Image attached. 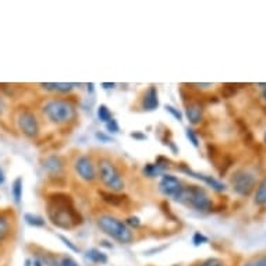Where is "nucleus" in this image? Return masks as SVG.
Instances as JSON below:
<instances>
[{
  "label": "nucleus",
  "instance_id": "f257e3e1",
  "mask_svg": "<svg viewBox=\"0 0 266 266\" xmlns=\"http://www.w3.org/2000/svg\"><path fill=\"white\" fill-rule=\"evenodd\" d=\"M42 113L52 124L62 126L76 117V107L67 99H50L43 103Z\"/></svg>",
  "mask_w": 266,
  "mask_h": 266
},
{
  "label": "nucleus",
  "instance_id": "f03ea898",
  "mask_svg": "<svg viewBox=\"0 0 266 266\" xmlns=\"http://www.w3.org/2000/svg\"><path fill=\"white\" fill-rule=\"evenodd\" d=\"M96 224L100 231H103L106 236H109L121 244H130L134 240L131 229L127 226L126 222L120 220L117 217L110 216V215H102L96 219Z\"/></svg>",
  "mask_w": 266,
  "mask_h": 266
},
{
  "label": "nucleus",
  "instance_id": "7ed1b4c3",
  "mask_svg": "<svg viewBox=\"0 0 266 266\" xmlns=\"http://www.w3.org/2000/svg\"><path fill=\"white\" fill-rule=\"evenodd\" d=\"M175 201L188 206L191 209L198 210V212H209L213 206L208 192L199 185L182 187L180 194L175 198Z\"/></svg>",
  "mask_w": 266,
  "mask_h": 266
},
{
  "label": "nucleus",
  "instance_id": "20e7f679",
  "mask_svg": "<svg viewBox=\"0 0 266 266\" xmlns=\"http://www.w3.org/2000/svg\"><path fill=\"white\" fill-rule=\"evenodd\" d=\"M48 213L52 223L63 229L73 227L74 224L80 223V217H77V213L69 203V199H53V203L49 205Z\"/></svg>",
  "mask_w": 266,
  "mask_h": 266
},
{
  "label": "nucleus",
  "instance_id": "39448f33",
  "mask_svg": "<svg viewBox=\"0 0 266 266\" xmlns=\"http://www.w3.org/2000/svg\"><path fill=\"white\" fill-rule=\"evenodd\" d=\"M98 177L106 188L113 192H120L124 188V180L114 163L109 159H102L98 163Z\"/></svg>",
  "mask_w": 266,
  "mask_h": 266
},
{
  "label": "nucleus",
  "instance_id": "423d86ee",
  "mask_svg": "<svg viewBox=\"0 0 266 266\" xmlns=\"http://www.w3.org/2000/svg\"><path fill=\"white\" fill-rule=\"evenodd\" d=\"M230 184L236 194L241 196H248L257 185V178L247 170H237L231 176Z\"/></svg>",
  "mask_w": 266,
  "mask_h": 266
},
{
  "label": "nucleus",
  "instance_id": "0eeeda50",
  "mask_svg": "<svg viewBox=\"0 0 266 266\" xmlns=\"http://www.w3.org/2000/svg\"><path fill=\"white\" fill-rule=\"evenodd\" d=\"M17 126L20 128V131L28 138H35L38 133H39V123H38L36 116L31 110H27V109L18 113Z\"/></svg>",
  "mask_w": 266,
  "mask_h": 266
},
{
  "label": "nucleus",
  "instance_id": "6e6552de",
  "mask_svg": "<svg viewBox=\"0 0 266 266\" xmlns=\"http://www.w3.org/2000/svg\"><path fill=\"white\" fill-rule=\"evenodd\" d=\"M74 169H76V173L80 176V178H83L87 182H92L98 177L96 165L87 155L78 156L76 162H74Z\"/></svg>",
  "mask_w": 266,
  "mask_h": 266
},
{
  "label": "nucleus",
  "instance_id": "1a4fd4ad",
  "mask_svg": "<svg viewBox=\"0 0 266 266\" xmlns=\"http://www.w3.org/2000/svg\"><path fill=\"white\" fill-rule=\"evenodd\" d=\"M182 189L181 181L172 175H163L162 176L161 181H159V191L165 196H170L175 199L176 196L180 194V191Z\"/></svg>",
  "mask_w": 266,
  "mask_h": 266
},
{
  "label": "nucleus",
  "instance_id": "9d476101",
  "mask_svg": "<svg viewBox=\"0 0 266 266\" xmlns=\"http://www.w3.org/2000/svg\"><path fill=\"white\" fill-rule=\"evenodd\" d=\"M180 170L184 172L185 175H188V176H191V177H194V178L201 180V181H203L206 185H209L210 188L215 189V191H217V192H223V191H226V185H224L223 182L216 180V178H215V177H212V176L196 173V172H194V170H191V169H188V168H185V166H182Z\"/></svg>",
  "mask_w": 266,
  "mask_h": 266
},
{
  "label": "nucleus",
  "instance_id": "9b49d317",
  "mask_svg": "<svg viewBox=\"0 0 266 266\" xmlns=\"http://www.w3.org/2000/svg\"><path fill=\"white\" fill-rule=\"evenodd\" d=\"M159 106V98H158V91L155 87H149L142 98V107L144 110H155Z\"/></svg>",
  "mask_w": 266,
  "mask_h": 266
},
{
  "label": "nucleus",
  "instance_id": "f8f14e48",
  "mask_svg": "<svg viewBox=\"0 0 266 266\" xmlns=\"http://www.w3.org/2000/svg\"><path fill=\"white\" fill-rule=\"evenodd\" d=\"M185 116L191 124H198L201 123L203 117V109L199 103H189L185 109Z\"/></svg>",
  "mask_w": 266,
  "mask_h": 266
},
{
  "label": "nucleus",
  "instance_id": "ddd939ff",
  "mask_svg": "<svg viewBox=\"0 0 266 266\" xmlns=\"http://www.w3.org/2000/svg\"><path fill=\"white\" fill-rule=\"evenodd\" d=\"M43 169L50 175H59L63 170V161L59 156H49L43 161Z\"/></svg>",
  "mask_w": 266,
  "mask_h": 266
},
{
  "label": "nucleus",
  "instance_id": "4468645a",
  "mask_svg": "<svg viewBox=\"0 0 266 266\" xmlns=\"http://www.w3.org/2000/svg\"><path fill=\"white\" fill-rule=\"evenodd\" d=\"M41 87L46 91L66 93V92H70L73 88H76L77 84H71V83H45V84H41Z\"/></svg>",
  "mask_w": 266,
  "mask_h": 266
},
{
  "label": "nucleus",
  "instance_id": "2eb2a0df",
  "mask_svg": "<svg viewBox=\"0 0 266 266\" xmlns=\"http://www.w3.org/2000/svg\"><path fill=\"white\" fill-rule=\"evenodd\" d=\"M87 258L89 259L93 264H99V265H103L107 262V257L106 254L100 251V250H96V248H91L89 251L87 252Z\"/></svg>",
  "mask_w": 266,
  "mask_h": 266
},
{
  "label": "nucleus",
  "instance_id": "dca6fc26",
  "mask_svg": "<svg viewBox=\"0 0 266 266\" xmlns=\"http://www.w3.org/2000/svg\"><path fill=\"white\" fill-rule=\"evenodd\" d=\"M254 202L257 203V205H259V206L266 205V178H264V180L258 184L257 191H255Z\"/></svg>",
  "mask_w": 266,
  "mask_h": 266
},
{
  "label": "nucleus",
  "instance_id": "f3484780",
  "mask_svg": "<svg viewBox=\"0 0 266 266\" xmlns=\"http://www.w3.org/2000/svg\"><path fill=\"white\" fill-rule=\"evenodd\" d=\"M166 168V165H162L159 162L156 163H148L147 166L144 168V173L148 176V177H156L163 173V170Z\"/></svg>",
  "mask_w": 266,
  "mask_h": 266
},
{
  "label": "nucleus",
  "instance_id": "a211bd4d",
  "mask_svg": "<svg viewBox=\"0 0 266 266\" xmlns=\"http://www.w3.org/2000/svg\"><path fill=\"white\" fill-rule=\"evenodd\" d=\"M46 262L49 266H78V264L71 257H62V258H48Z\"/></svg>",
  "mask_w": 266,
  "mask_h": 266
},
{
  "label": "nucleus",
  "instance_id": "6ab92c4d",
  "mask_svg": "<svg viewBox=\"0 0 266 266\" xmlns=\"http://www.w3.org/2000/svg\"><path fill=\"white\" fill-rule=\"evenodd\" d=\"M11 195L14 198L15 203L21 202L22 198V178L21 177H17L13 182V187H11Z\"/></svg>",
  "mask_w": 266,
  "mask_h": 266
},
{
  "label": "nucleus",
  "instance_id": "aec40b11",
  "mask_svg": "<svg viewBox=\"0 0 266 266\" xmlns=\"http://www.w3.org/2000/svg\"><path fill=\"white\" fill-rule=\"evenodd\" d=\"M24 220L27 222V224L32 226V227H43L45 226V219L38 215H34V213H25L24 215Z\"/></svg>",
  "mask_w": 266,
  "mask_h": 266
},
{
  "label": "nucleus",
  "instance_id": "412c9836",
  "mask_svg": "<svg viewBox=\"0 0 266 266\" xmlns=\"http://www.w3.org/2000/svg\"><path fill=\"white\" fill-rule=\"evenodd\" d=\"M10 233V220L8 217L0 213V243L4 241V238L7 237Z\"/></svg>",
  "mask_w": 266,
  "mask_h": 266
},
{
  "label": "nucleus",
  "instance_id": "4be33fe9",
  "mask_svg": "<svg viewBox=\"0 0 266 266\" xmlns=\"http://www.w3.org/2000/svg\"><path fill=\"white\" fill-rule=\"evenodd\" d=\"M98 119L100 120L102 123H105V124L113 119L112 113H110L109 107L106 105H100L98 107Z\"/></svg>",
  "mask_w": 266,
  "mask_h": 266
},
{
  "label": "nucleus",
  "instance_id": "5701e85b",
  "mask_svg": "<svg viewBox=\"0 0 266 266\" xmlns=\"http://www.w3.org/2000/svg\"><path fill=\"white\" fill-rule=\"evenodd\" d=\"M243 266H266V255H259L247 261Z\"/></svg>",
  "mask_w": 266,
  "mask_h": 266
},
{
  "label": "nucleus",
  "instance_id": "b1692460",
  "mask_svg": "<svg viewBox=\"0 0 266 266\" xmlns=\"http://www.w3.org/2000/svg\"><path fill=\"white\" fill-rule=\"evenodd\" d=\"M185 135H187V138H188L189 142H191V144H192L194 147H195V148L199 147V141H198V137H196L195 131H194L192 128H189V127H188V128L185 130Z\"/></svg>",
  "mask_w": 266,
  "mask_h": 266
},
{
  "label": "nucleus",
  "instance_id": "393cba45",
  "mask_svg": "<svg viewBox=\"0 0 266 266\" xmlns=\"http://www.w3.org/2000/svg\"><path fill=\"white\" fill-rule=\"evenodd\" d=\"M192 243H194V245H201V244H205V243H208V237L206 236H203L202 233H195L194 236H192Z\"/></svg>",
  "mask_w": 266,
  "mask_h": 266
},
{
  "label": "nucleus",
  "instance_id": "a878e982",
  "mask_svg": "<svg viewBox=\"0 0 266 266\" xmlns=\"http://www.w3.org/2000/svg\"><path fill=\"white\" fill-rule=\"evenodd\" d=\"M166 110H168L176 120H178V121H181L182 120V114L178 109H176V107H173V106L170 105H166Z\"/></svg>",
  "mask_w": 266,
  "mask_h": 266
},
{
  "label": "nucleus",
  "instance_id": "bb28decb",
  "mask_svg": "<svg viewBox=\"0 0 266 266\" xmlns=\"http://www.w3.org/2000/svg\"><path fill=\"white\" fill-rule=\"evenodd\" d=\"M106 128H107V131L109 133H119V124H117V121L114 119H112L109 123H106Z\"/></svg>",
  "mask_w": 266,
  "mask_h": 266
},
{
  "label": "nucleus",
  "instance_id": "cd10ccee",
  "mask_svg": "<svg viewBox=\"0 0 266 266\" xmlns=\"http://www.w3.org/2000/svg\"><path fill=\"white\" fill-rule=\"evenodd\" d=\"M201 266H223V262H222L220 259L210 258V259H206V261H205Z\"/></svg>",
  "mask_w": 266,
  "mask_h": 266
},
{
  "label": "nucleus",
  "instance_id": "c85d7f7f",
  "mask_svg": "<svg viewBox=\"0 0 266 266\" xmlns=\"http://www.w3.org/2000/svg\"><path fill=\"white\" fill-rule=\"evenodd\" d=\"M126 224L128 226V227H130V226H131V227H138V226L141 224V222H140V219H138V217L131 216V217H128V219H127Z\"/></svg>",
  "mask_w": 266,
  "mask_h": 266
},
{
  "label": "nucleus",
  "instance_id": "c756f323",
  "mask_svg": "<svg viewBox=\"0 0 266 266\" xmlns=\"http://www.w3.org/2000/svg\"><path fill=\"white\" fill-rule=\"evenodd\" d=\"M59 238H60V240H62V241H63L64 244L67 245V247H69L70 250H73V251H78L77 247H76V245L73 244V243H71V241H70V240H69V238H66V237H64V236H59Z\"/></svg>",
  "mask_w": 266,
  "mask_h": 266
},
{
  "label": "nucleus",
  "instance_id": "7c9ffc66",
  "mask_svg": "<svg viewBox=\"0 0 266 266\" xmlns=\"http://www.w3.org/2000/svg\"><path fill=\"white\" fill-rule=\"evenodd\" d=\"M96 138L100 141H103V142H110V141H112L110 137H106L105 134H100V133H96Z\"/></svg>",
  "mask_w": 266,
  "mask_h": 266
},
{
  "label": "nucleus",
  "instance_id": "2f4dec72",
  "mask_svg": "<svg viewBox=\"0 0 266 266\" xmlns=\"http://www.w3.org/2000/svg\"><path fill=\"white\" fill-rule=\"evenodd\" d=\"M6 110V103H4V100H3V98L0 96V116L3 114V112Z\"/></svg>",
  "mask_w": 266,
  "mask_h": 266
},
{
  "label": "nucleus",
  "instance_id": "473e14b6",
  "mask_svg": "<svg viewBox=\"0 0 266 266\" xmlns=\"http://www.w3.org/2000/svg\"><path fill=\"white\" fill-rule=\"evenodd\" d=\"M4 180H6V176H4V172H3V170L0 169V185H1L3 182H4Z\"/></svg>",
  "mask_w": 266,
  "mask_h": 266
},
{
  "label": "nucleus",
  "instance_id": "72a5a7b5",
  "mask_svg": "<svg viewBox=\"0 0 266 266\" xmlns=\"http://www.w3.org/2000/svg\"><path fill=\"white\" fill-rule=\"evenodd\" d=\"M194 87H198V88H209V87H212V84H194Z\"/></svg>",
  "mask_w": 266,
  "mask_h": 266
},
{
  "label": "nucleus",
  "instance_id": "f704fd0d",
  "mask_svg": "<svg viewBox=\"0 0 266 266\" xmlns=\"http://www.w3.org/2000/svg\"><path fill=\"white\" fill-rule=\"evenodd\" d=\"M34 266H42V262L39 259H36L35 262H34Z\"/></svg>",
  "mask_w": 266,
  "mask_h": 266
},
{
  "label": "nucleus",
  "instance_id": "c9c22d12",
  "mask_svg": "<svg viewBox=\"0 0 266 266\" xmlns=\"http://www.w3.org/2000/svg\"><path fill=\"white\" fill-rule=\"evenodd\" d=\"M262 98L266 102V88H264V91H262Z\"/></svg>",
  "mask_w": 266,
  "mask_h": 266
},
{
  "label": "nucleus",
  "instance_id": "e433bc0d",
  "mask_svg": "<svg viewBox=\"0 0 266 266\" xmlns=\"http://www.w3.org/2000/svg\"><path fill=\"white\" fill-rule=\"evenodd\" d=\"M103 87H105V88H113L114 84H103Z\"/></svg>",
  "mask_w": 266,
  "mask_h": 266
},
{
  "label": "nucleus",
  "instance_id": "4c0bfd02",
  "mask_svg": "<svg viewBox=\"0 0 266 266\" xmlns=\"http://www.w3.org/2000/svg\"><path fill=\"white\" fill-rule=\"evenodd\" d=\"M25 266H31V261H27V262H25Z\"/></svg>",
  "mask_w": 266,
  "mask_h": 266
},
{
  "label": "nucleus",
  "instance_id": "58836bf2",
  "mask_svg": "<svg viewBox=\"0 0 266 266\" xmlns=\"http://www.w3.org/2000/svg\"><path fill=\"white\" fill-rule=\"evenodd\" d=\"M264 141H265V142H266V133H265V135H264Z\"/></svg>",
  "mask_w": 266,
  "mask_h": 266
}]
</instances>
